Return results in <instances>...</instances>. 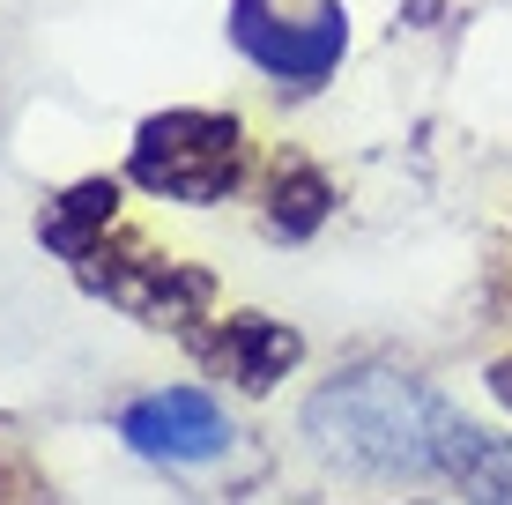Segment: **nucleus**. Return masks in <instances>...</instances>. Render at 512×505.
Returning <instances> with one entry per match:
<instances>
[{
  "instance_id": "f257e3e1",
  "label": "nucleus",
  "mask_w": 512,
  "mask_h": 505,
  "mask_svg": "<svg viewBox=\"0 0 512 505\" xmlns=\"http://www.w3.org/2000/svg\"><path fill=\"white\" fill-rule=\"evenodd\" d=\"M305 431L327 461H349L364 476H446L468 416L409 372L357 364V372H334L305 402Z\"/></svg>"
},
{
  "instance_id": "f03ea898",
  "label": "nucleus",
  "mask_w": 512,
  "mask_h": 505,
  "mask_svg": "<svg viewBox=\"0 0 512 505\" xmlns=\"http://www.w3.org/2000/svg\"><path fill=\"white\" fill-rule=\"evenodd\" d=\"M127 171L134 186L164 201H186V208H216L238 194L245 179V127L231 112H156L134 127V149H127Z\"/></svg>"
},
{
  "instance_id": "7ed1b4c3",
  "label": "nucleus",
  "mask_w": 512,
  "mask_h": 505,
  "mask_svg": "<svg viewBox=\"0 0 512 505\" xmlns=\"http://www.w3.org/2000/svg\"><path fill=\"white\" fill-rule=\"evenodd\" d=\"M82 283H90L104 305H119L127 320H141V327H171V335H186V327L208 320V305H216V275L193 268V260L149 253L141 238H119L112 253L97 246L90 260H82Z\"/></svg>"
},
{
  "instance_id": "20e7f679",
  "label": "nucleus",
  "mask_w": 512,
  "mask_h": 505,
  "mask_svg": "<svg viewBox=\"0 0 512 505\" xmlns=\"http://www.w3.org/2000/svg\"><path fill=\"white\" fill-rule=\"evenodd\" d=\"M231 45L275 90H320L349 52V15L342 0H312V23H282L275 0H231Z\"/></svg>"
},
{
  "instance_id": "39448f33",
  "label": "nucleus",
  "mask_w": 512,
  "mask_h": 505,
  "mask_svg": "<svg viewBox=\"0 0 512 505\" xmlns=\"http://www.w3.org/2000/svg\"><path fill=\"white\" fill-rule=\"evenodd\" d=\"M119 439L149 461H216L231 446V424L201 387H164L119 409Z\"/></svg>"
},
{
  "instance_id": "423d86ee",
  "label": "nucleus",
  "mask_w": 512,
  "mask_h": 505,
  "mask_svg": "<svg viewBox=\"0 0 512 505\" xmlns=\"http://www.w3.org/2000/svg\"><path fill=\"white\" fill-rule=\"evenodd\" d=\"M208 357H216L245 394H268L275 379L305 357V335L282 327V320H268V312H231V320L216 327V342H208Z\"/></svg>"
},
{
  "instance_id": "0eeeda50",
  "label": "nucleus",
  "mask_w": 512,
  "mask_h": 505,
  "mask_svg": "<svg viewBox=\"0 0 512 505\" xmlns=\"http://www.w3.org/2000/svg\"><path fill=\"white\" fill-rule=\"evenodd\" d=\"M112 216H119V186H112V179H75L60 201H45V216H38V246L82 268V260L104 246Z\"/></svg>"
},
{
  "instance_id": "6e6552de",
  "label": "nucleus",
  "mask_w": 512,
  "mask_h": 505,
  "mask_svg": "<svg viewBox=\"0 0 512 505\" xmlns=\"http://www.w3.org/2000/svg\"><path fill=\"white\" fill-rule=\"evenodd\" d=\"M327 216H334V186H327V171H320V164H305V156H290V164L275 171V186H268V231L297 246V238H312Z\"/></svg>"
},
{
  "instance_id": "1a4fd4ad",
  "label": "nucleus",
  "mask_w": 512,
  "mask_h": 505,
  "mask_svg": "<svg viewBox=\"0 0 512 505\" xmlns=\"http://www.w3.org/2000/svg\"><path fill=\"white\" fill-rule=\"evenodd\" d=\"M446 476L461 483L475 505H512V439H490V431H475V424H468L461 439H453Z\"/></svg>"
},
{
  "instance_id": "9d476101",
  "label": "nucleus",
  "mask_w": 512,
  "mask_h": 505,
  "mask_svg": "<svg viewBox=\"0 0 512 505\" xmlns=\"http://www.w3.org/2000/svg\"><path fill=\"white\" fill-rule=\"evenodd\" d=\"M0 505H52V483L23 454H0Z\"/></svg>"
},
{
  "instance_id": "9b49d317",
  "label": "nucleus",
  "mask_w": 512,
  "mask_h": 505,
  "mask_svg": "<svg viewBox=\"0 0 512 505\" xmlns=\"http://www.w3.org/2000/svg\"><path fill=\"white\" fill-rule=\"evenodd\" d=\"M490 394H498V402L512 409V357H498V364H490Z\"/></svg>"
},
{
  "instance_id": "f8f14e48",
  "label": "nucleus",
  "mask_w": 512,
  "mask_h": 505,
  "mask_svg": "<svg viewBox=\"0 0 512 505\" xmlns=\"http://www.w3.org/2000/svg\"><path fill=\"white\" fill-rule=\"evenodd\" d=\"M498 283H505V290H512V253H505V260H498Z\"/></svg>"
}]
</instances>
